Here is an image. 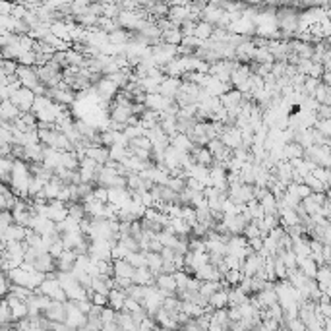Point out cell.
I'll return each instance as SVG.
<instances>
[{
	"instance_id": "obj_1",
	"label": "cell",
	"mask_w": 331,
	"mask_h": 331,
	"mask_svg": "<svg viewBox=\"0 0 331 331\" xmlns=\"http://www.w3.org/2000/svg\"><path fill=\"white\" fill-rule=\"evenodd\" d=\"M10 101L20 109V112H26V110H31L35 101V93L29 89V87H18L16 91L10 93Z\"/></svg>"
},
{
	"instance_id": "obj_2",
	"label": "cell",
	"mask_w": 331,
	"mask_h": 331,
	"mask_svg": "<svg viewBox=\"0 0 331 331\" xmlns=\"http://www.w3.org/2000/svg\"><path fill=\"white\" fill-rule=\"evenodd\" d=\"M64 306H66V320H64L66 328H80L82 330L87 322V316L82 310H78V306L72 300H66Z\"/></svg>"
},
{
	"instance_id": "obj_3",
	"label": "cell",
	"mask_w": 331,
	"mask_h": 331,
	"mask_svg": "<svg viewBox=\"0 0 331 331\" xmlns=\"http://www.w3.org/2000/svg\"><path fill=\"white\" fill-rule=\"evenodd\" d=\"M16 76H18L20 83H22L24 87H29L31 91H33L35 87L41 83V82H39V78H37L35 66H24V64H18V68H16Z\"/></svg>"
},
{
	"instance_id": "obj_4",
	"label": "cell",
	"mask_w": 331,
	"mask_h": 331,
	"mask_svg": "<svg viewBox=\"0 0 331 331\" xmlns=\"http://www.w3.org/2000/svg\"><path fill=\"white\" fill-rule=\"evenodd\" d=\"M264 262H265L264 256H260L258 252H250V254L242 260L240 269H242V273H244L246 277H252L260 267H264Z\"/></svg>"
},
{
	"instance_id": "obj_5",
	"label": "cell",
	"mask_w": 331,
	"mask_h": 331,
	"mask_svg": "<svg viewBox=\"0 0 331 331\" xmlns=\"http://www.w3.org/2000/svg\"><path fill=\"white\" fill-rule=\"evenodd\" d=\"M155 285L163 293V297H170V295L176 293V283H174V275L172 273H159V275H155Z\"/></svg>"
},
{
	"instance_id": "obj_6",
	"label": "cell",
	"mask_w": 331,
	"mask_h": 331,
	"mask_svg": "<svg viewBox=\"0 0 331 331\" xmlns=\"http://www.w3.org/2000/svg\"><path fill=\"white\" fill-rule=\"evenodd\" d=\"M174 99L170 97H165L161 93H145V99H143V105L151 110H165L166 107L170 105Z\"/></svg>"
},
{
	"instance_id": "obj_7",
	"label": "cell",
	"mask_w": 331,
	"mask_h": 331,
	"mask_svg": "<svg viewBox=\"0 0 331 331\" xmlns=\"http://www.w3.org/2000/svg\"><path fill=\"white\" fill-rule=\"evenodd\" d=\"M78 260V254L72 250V248H64L62 254L55 260V265H56V271H72L74 269V264Z\"/></svg>"
},
{
	"instance_id": "obj_8",
	"label": "cell",
	"mask_w": 331,
	"mask_h": 331,
	"mask_svg": "<svg viewBox=\"0 0 331 331\" xmlns=\"http://www.w3.org/2000/svg\"><path fill=\"white\" fill-rule=\"evenodd\" d=\"M221 138V141H223V145H227V147H238L240 145V141H242V134H240V128H236V126H225V130L223 134L219 136Z\"/></svg>"
},
{
	"instance_id": "obj_9",
	"label": "cell",
	"mask_w": 331,
	"mask_h": 331,
	"mask_svg": "<svg viewBox=\"0 0 331 331\" xmlns=\"http://www.w3.org/2000/svg\"><path fill=\"white\" fill-rule=\"evenodd\" d=\"M132 283H136V285H155V275L147 269V265L134 267Z\"/></svg>"
},
{
	"instance_id": "obj_10",
	"label": "cell",
	"mask_w": 331,
	"mask_h": 331,
	"mask_svg": "<svg viewBox=\"0 0 331 331\" xmlns=\"http://www.w3.org/2000/svg\"><path fill=\"white\" fill-rule=\"evenodd\" d=\"M153 320H155V324L159 326V328H166V330H178V324H176V320L166 312L165 308L161 306L153 316H151Z\"/></svg>"
},
{
	"instance_id": "obj_11",
	"label": "cell",
	"mask_w": 331,
	"mask_h": 331,
	"mask_svg": "<svg viewBox=\"0 0 331 331\" xmlns=\"http://www.w3.org/2000/svg\"><path fill=\"white\" fill-rule=\"evenodd\" d=\"M55 260H56V258H53L49 252H41V254L35 258L33 267L37 269V271H43V273H47V271H55V269H56Z\"/></svg>"
},
{
	"instance_id": "obj_12",
	"label": "cell",
	"mask_w": 331,
	"mask_h": 331,
	"mask_svg": "<svg viewBox=\"0 0 331 331\" xmlns=\"http://www.w3.org/2000/svg\"><path fill=\"white\" fill-rule=\"evenodd\" d=\"M219 101H221V105H223L225 109H238L240 103H242V93L232 87L231 91L221 93V95H219Z\"/></svg>"
},
{
	"instance_id": "obj_13",
	"label": "cell",
	"mask_w": 331,
	"mask_h": 331,
	"mask_svg": "<svg viewBox=\"0 0 331 331\" xmlns=\"http://www.w3.org/2000/svg\"><path fill=\"white\" fill-rule=\"evenodd\" d=\"M178 85H180V78L165 76V78H163V82H161V85H159V93H161V95H165V97L174 99V93H176Z\"/></svg>"
},
{
	"instance_id": "obj_14",
	"label": "cell",
	"mask_w": 331,
	"mask_h": 331,
	"mask_svg": "<svg viewBox=\"0 0 331 331\" xmlns=\"http://www.w3.org/2000/svg\"><path fill=\"white\" fill-rule=\"evenodd\" d=\"M132 273L134 267L126 262V258L112 260V277H130L132 279Z\"/></svg>"
},
{
	"instance_id": "obj_15",
	"label": "cell",
	"mask_w": 331,
	"mask_h": 331,
	"mask_svg": "<svg viewBox=\"0 0 331 331\" xmlns=\"http://www.w3.org/2000/svg\"><path fill=\"white\" fill-rule=\"evenodd\" d=\"M85 155L91 157L93 161H97L101 165H105L109 161V147L107 145H91L85 149Z\"/></svg>"
},
{
	"instance_id": "obj_16",
	"label": "cell",
	"mask_w": 331,
	"mask_h": 331,
	"mask_svg": "<svg viewBox=\"0 0 331 331\" xmlns=\"http://www.w3.org/2000/svg\"><path fill=\"white\" fill-rule=\"evenodd\" d=\"M126 300V293L122 289H110L107 295V306H110L112 310H120L124 306Z\"/></svg>"
},
{
	"instance_id": "obj_17",
	"label": "cell",
	"mask_w": 331,
	"mask_h": 331,
	"mask_svg": "<svg viewBox=\"0 0 331 331\" xmlns=\"http://www.w3.org/2000/svg\"><path fill=\"white\" fill-rule=\"evenodd\" d=\"M145 265H147V269H149L153 275H159V273H161V265H163L161 254L147 250V252H145Z\"/></svg>"
},
{
	"instance_id": "obj_18",
	"label": "cell",
	"mask_w": 331,
	"mask_h": 331,
	"mask_svg": "<svg viewBox=\"0 0 331 331\" xmlns=\"http://www.w3.org/2000/svg\"><path fill=\"white\" fill-rule=\"evenodd\" d=\"M297 267L310 279L316 277V269H318V264L310 258V256H304V258H297Z\"/></svg>"
},
{
	"instance_id": "obj_19",
	"label": "cell",
	"mask_w": 331,
	"mask_h": 331,
	"mask_svg": "<svg viewBox=\"0 0 331 331\" xmlns=\"http://www.w3.org/2000/svg\"><path fill=\"white\" fill-rule=\"evenodd\" d=\"M60 188H62V182H60L56 176H53L49 182H45V186H43L41 194H43V196H45L47 199H55L56 196H58Z\"/></svg>"
},
{
	"instance_id": "obj_20",
	"label": "cell",
	"mask_w": 331,
	"mask_h": 331,
	"mask_svg": "<svg viewBox=\"0 0 331 331\" xmlns=\"http://www.w3.org/2000/svg\"><path fill=\"white\" fill-rule=\"evenodd\" d=\"M312 97L318 101V103H322V105H331V85H326V83L320 82L318 87L314 89Z\"/></svg>"
},
{
	"instance_id": "obj_21",
	"label": "cell",
	"mask_w": 331,
	"mask_h": 331,
	"mask_svg": "<svg viewBox=\"0 0 331 331\" xmlns=\"http://www.w3.org/2000/svg\"><path fill=\"white\" fill-rule=\"evenodd\" d=\"M302 153H304V147L297 141L283 143V159H297V157H302Z\"/></svg>"
},
{
	"instance_id": "obj_22",
	"label": "cell",
	"mask_w": 331,
	"mask_h": 331,
	"mask_svg": "<svg viewBox=\"0 0 331 331\" xmlns=\"http://www.w3.org/2000/svg\"><path fill=\"white\" fill-rule=\"evenodd\" d=\"M60 165L70 168V170H76V168L80 166V159H78V155H76L74 149H70V151H60Z\"/></svg>"
},
{
	"instance_id": "obj_23",
	"label": "cell",
	"mask_w": 331,
	"mask_h": 331,
	"mask_svg": "<svg viewBox=\"0 0 331 331\" xmlns=\"http://www.w3.org/2000/svg\"><path fill=\"white\" fill-rule=\"evenodd\" d=\"M211 33H213V24H209V22H199V24H196V28H194V35L198 37V39H201V41H207L209 37H211Z\"/></svg>"
},
{
	"instance_id": "obj_24",
	"label": "cell",
	"mask_w": 331,
	"mask_h": 331,
	"mask_svg": "<svg viewBox=\"0 0 331 331\" xmlns=\"http://www.w3.org/2000/svg\"><path fill=\"white\" fill-rule=\"evenodd\" d=\"M209 306L211 308H225L227 306V291H223V289H217L211 297H209Z\"/></svg>"
},
{
	"instance_id": "obj_25",
	"label": "cell",
	"mask_w": 331,
	"mask_h": 331,
	"mask_svg": "<svg viewBox=\"0 0 331 331\" xmlns=\"http://www.w3.org/2000/svg\"><path fill=\"white\" fill-rule=\"evenodd\" d=\"M126 188H128V190H145V188H143V178L139 176V172L130 170V172L126 174Z\"/></svg>"
},
{
	"instance_id": "obj_26",
	"label": "cell",
	"mask_w": 331,
	"mask_h": 331,
	"mask_svg": "<svg viewBox=\"0 0 331 331\" xmlns=\"http://www.w3.org/2000/svg\"><path fill=\"white\" fill-rule=\"evenodd\" d=\"M242 277H244V273H242V269H238V267L227 269V271H225V275H223V279H225L231 287H236V285L242 281Z\"/></svg>"
},
{
	"instance_id": "obj_27",
	"label": "cell",
	"mask_w": 331,
	"mask_h": 331,
	"mask_svg": "<svg viewBox=\"0 0 331 331\" xmlns=\"http://www.w3.org/2000/svg\"><path fill=\"white\" fill-rule=\"evenodd\" d=\"M66 207H68V215H72L74 219L80 221L82 217H85V207H83L82 201H68Z\"/></svg>"
},
{
	"instance_id": "obj_28",
	"label": "cell",
	"mask_w": 331,
	"mask_h": 331,
	"mask_svg": "<svg viewBox=\"0 0 331 331\" xmlns=\"http://www.w3.org/2000/svg\"><path fill=\"white\" fill-rule=\"evenodd\" d=\"M260 205H262L264 213H277V199L271 192H267L264 198L260 199Z\"/></svg>"
},
{
	"instance_id": "obj_29",
	"label": "cell",
	"mask_w": 331,
	"mask_h": 331,
	"mask_svg": "<svg viewBox=\"0 0 331 331\" xmlns=\"http://www.w3.org/2000/svg\"><path fill=\"white\" fill-rule=\"evenodd\" d=\"M126 262L132 265V267H141V265H145V252H143V250L128 252V254H126Z\"/></svg>"
},
{
	"instance_id": "obj_30",
	"label": "cell",
	"mask_w": 331,
	"mask_h": 331,
	"mask_svg": "<svg viewBox=\"0 0 331 331\" xmlns=\"http://www.w3.org/2000/svg\"><path fill=\"white\" fill-rule=\"evenodd\" d=\"M318 283H331V269L330 264H322L318 265L316 269V277H314Z\"/></svg>"
},
{
	"instance_id": "obj_31",
	"label": "cell",
	"mask_w": 331,
	"mask_h": 331,
	"mask_svg": "<svg viewBox=\"0 0 331 331\" xmlns=\"http://www.w3.org/2000/svg\"><path fill=\"white\" fill-rule=\"evenodd\" d=\"M217 289H219V283H217V281H201V285H199L198 291L201 293V295H205L207 300H209V297H211Z\"/></svg>"
},
{
	"instance_id": "obj_32",
	"label": "cell",
	"mask_w": 331,
	"mask_h": 331,
	"mask_svg": "<svg viewBox=\"0 0 331 331\" xmlns=\"http://www.w3.org/2000/svg\"><path fill=\"white\" fill-rule=\"evenodd\" d=\"M273 271L277 279H287V267L283 264L281 256H273Z\"/></svg>"
},
{
	"instance_id": "obj_33",
	"label": "cell",
	"mask_w": 331,
	"mask_h": 331,
	"mask_svg": "<svg viewBox=\"0 0 331 331\" xmlns=\"http://www.w3.org/2000/svg\"><path fill=\"white\" fill-rule=\"evenodd\" d=\"M174 283H176V291H180V289H186V283H188V279H190V275L184 271V269H176L174 273Z\"/></svg>"
},
{
	"instance_id": "obj_34",
	"label": "cell",
	"mask_w": 331,
	"mask_h": 331,
	"mask_svg": "<svg viewBox=\"0 0 331 331\" xmlns=\"http://www.w3.org/2000/svg\"><path fill=\"white\" fill-rule=\"evenodd\" d=\"M18 64H24V66H33L35 64V53L33 51H22L16 58Z\"/></svg>"
},
{
	"instance_id": "obj_35",
	"label": "cell",
	"mask_w": 331,
	"mask_h": 331,
	"mask_svg": "<svg viewBox=\"0 0 331 331\" xmlns=\"http://www.w3.org/2000/svg\"><path fill=\"white\" fill-rule=\"evenodd\" d=\"M8 322H14V318H12V310H10L8 302L2 298L0 300V324H8Z\"/></svg>"
},
{
	"instance_id": "obj_36",
	"label": "cell",
	"mask_w": 331,
	"mask_h": 331,
	"mask_svg": "<svg viewBox=\"0 0 331 331\" xmlns=\"http://www.w3.org/2000/svg\"><path fill=\"white\" fill-rule=\"evenodd\" d=\"M62 250H64V244H62V238H55L51 244H49V248H47V252L53 256V258H58L60 254H62Z\"/></svg>"
},
{
	"instance_id": "obj_37",
	"label": "cell",
	"mask_w": 331,
	"mask_h": 331,
	"mask_svg": "<svg viewBox=\"0 0 331 331\" xmlns=\"http://www.w3.org/2000/svg\"><path fill=\"white\" fill-rule=\"evenodd\" d=\"M314 128H316V130H320V132L324 134L326 138H330L331 136V118H324V120H318V118H316Z\"/></svg>"
},
{
	"instance_id": "obj_38",
	"label": "cell",
	"mask_w": 331,
	"mask_h": 331,
	"mask_svg": "<svg viewBox=\"0 0 331 331\" xmlns=\"http://www.w3.org/2000/svg\"><path fill=\"white\" fill-rule=\"evenodd\" d=\"M166 186H168V188H172L174 192H180V190L186 186V178H180V176H168Z\"/></svg>"
},
{
	"instance_id": "obj_39",
	"label": "cell",
	"mask_w": 331,
	"mask_h": 331,
	"mask_svg": "<svg viewBox=\"0 0 331 331\" xmlns=\"http://www.w3.org/2000/svg\"><path fill=\"white\" fill-rule=\"evenodd\" d=\"M209 151H211V155H217V153H221L223 151V141H221V138H211L209 141H207V145H205Z\"/></svg>"
},
{
	"instance_id": "obj_40",
	"label": "cell",
	"mask_w": 331,
	"mask_h": 331,
	"mask_svg": "<svg viewBox=\"0 0 331 331\" xmlns=\"http://www.w3.org/2000/svg\"><path fill=\"white\" fill-rule=\"evenodd\" d=\"M101 322L103 324L116 322V310H112L110 306H103V310H101Z\"/></svg>"
},
{
	"instance_id": "obj_41",
	"label": "cell",
	"mask_w": 331,
	"mask_h": 331,
	"mask_svg": "<svg viewBox=\"0 0 331 331\" xmlns=\"http://www.w3.org/2000/svg\"><path fill=\"white\" fill-rule=\"evenodd\" d=\"M72 302H74V304L78 306V310H82L83 314H87V312H89V308L93 306V302H91V300H89V298H87V297H83V298H76V300H72Z\"/></svg>"
},
{
	"instance_id": "obj_42",
	"label": "cell",
	"mask_w": 331,
	"mask_h": 331,
	"mask_svg": "<svg viewBox=\"0 0 331 331\" xmlns=\"http://www.w3.org/2000/svg\"><path fill=\"white\" fill-rule=\"evenodd\" d=\"M316 118L318 120H324V118H331V105H318L316 109Z\"/></svg>"
},
{
	"instance_id": "obj_43",
	"label": "cell",
	"mask_w": 331,
	"mask_h": 331,
	"mask_svg": "<svg viewBox=\"0 0 331 331\" xmlns=\"http://www.w3.org/2000/svg\"><path fill=\"white\" fill-rule=\"evenodd\" d=\"M91 194H93V198L103 201V203H107V201H109V194H107V188H105V186H95Z\"/></svg>"
},
{
	"instance_id": "obj_44",
	"label": "cell",
	"mask_w": 331,
	"mask_h": 331,
	"mask_svg": "<svg viewBox=\"0 0 331 331\" xmlns=\"http://www.w3.org/2000/svg\"><path fill=\"white\" fill-rule=\"evenodd\" d=\"M248 240V246L254 250V252H260L262 248H264V240H262V236H254V238H246Z\"/></svg>"
},
{
	"instance_id": "obj_45",
	"label": "cell",
	"mask_w": 331,
	"mask_h": 331,
	"mask_svg": "<svg viewBox=\"0 0 331 331\" xmlns=\"http://www.w3.org/2000/svg\"><path fill=\"white\" fill-rule=\"evenodd\" d=\"M159 254H161L163 262H172V258H174V250H172V248H168V246H163Z\"/></svg>"
},
{
	"instance_id": "obj_46",
	"label": "cell",
	"mask_w": 331,
	"mask_h": 331,
	"mask_svg": "<svg viewBox=\"0 0 331 331\" xmlns=\"http://www.w3.org/2000/svg\"><path fill=\"white\" fill-rule=\"evenodd\" d=\"M91 302H93V304H99V306H107V295L93 293V295H91Z\"/></svg>"
},
{
	"instance_id": "obj_47",
	"label": "cell",
	"mask_w": 331,
	"mask_h": 331,
	"mask_svg": "<svg viewBox=\"0 0 331 331\" xmlns=\"http://www.w3.org/2000/svg\"><path fill=\"white\" fill-rule=\"evenodd\" d=\"M172 264H174L176 269H182V267H184V254H174Z\"/></svg>"
},
{
	"instance_id": "obj_48",
	"label": "cell",
	"mask_w": 331,
	"mask_h": 331,
	"mask_svg": "<svg viewBox=\"0 0 331 331\" xmlns=\"http://www.w3.org/2000/svg\"><path fill=\"white\" fill-rule=\"evenodd\" d=\"M10 93H12V89L8 85H0V101L10 99Z\"/></svg>"
},
{
	"instance_id": "obj_49",
	"label": "cell",
	"mask_w": 331,
	"mask_h": 331,
	"mask_svg": "<svg viewBox=\"0 0 331 331\" xmlns=\"http://www.w3.org/2000/svg\"><path fill=\"white\" fill-rule=\"evenodd\" d=\"M8 287H10V285H0V300L6 297V293H8Z\"/></svg>"
}]
</instances>
